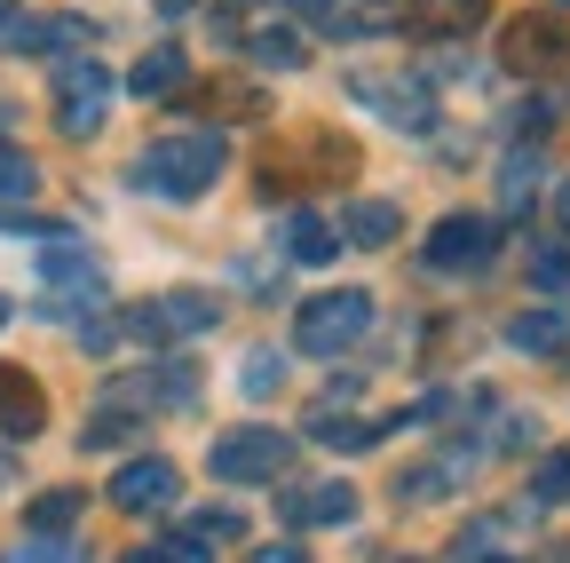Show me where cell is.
<instances>
[{
	"label": "cell",
	"mask_w": 570,
	"mask_h": 563,
	"mask_svg": "<svg viewBox=\"0 0 570 563\" xmlns=\"http://www.w3.org/2000/svg\"><path fill=\"white\" fill-rule=\"evenodd\" d=\"M214 175H223V135H198V127L159 135V144L135 159V183L151 198H175V206L198 198V191H214Z\"/></svg>",
	"instance_id": "obj_1"
},
{
	"label": "cell",
	"mask_w": 570,
	"mask_h": 563,
	"mask_svg": "<svg viewBox=\"0 0 570 563\" xmlns=\"http://www.w3.org/2000/svg\"><path fill=\"white\" fill-rule=\"evenodd\" d=\"M365 326H373V294L341 287V294H317V302H302V318H294V341L309 349V358H341L348 341H365Z\"/></svg>",
	"instance_id": "obj_2"
},
{
	"label": "cell",
	"mask_w": 570,
	"mask_h": 563,
	"mask_svg": "<svg viewBox=\"0 0 570 563\" xmlns=\"http://www.w3.org/2000/svg\"><path fill=\"white\" fill-rule=\"evenodd\" d=\"M206 460L223 484H277V468L294 460V437L285 429H230V437H214Z\"/></svg>",
	"instance_id": "obj_3"
},
{
	"label": "cell",
	"mask_w": 570,
	"mask_h": 563,
	"mask_svg": "<svg viewBox=\"0 0 570 563\" xmlns=\"http://www.w3.org/2000/svg\"><path fill=\"white\" fill-rule=\"evenodd\" d=\"M111 96H119V80L104 72L96 56L63 64V72H56V127H63V135H96V127L111 119Z\"/></svg>",
	"instance_id": "obj_4"
},
{
	"label": "cell",
	"mask_w": 570,
	"mask_h": 563,
	"mask_svg": "<svg viewBox=\"0 0 570 563\" xmlns=\"http://www.w3.org/2000/svg\"><path fill=\"white\" fill-rule=\"evenodd\" d=\"M491 254H499V231L483 215H444L420 246V262L444 270V278H475V270H491Z\"/></svg>",
	"instance_id": "obj_5"
},
{
	"label": "cell",
	"mask_w": 570,
	"mask_h": 563,
	"mask_svg": "<svg viewBox=\"0 0 570 563\" xmlns=\"http://www.w3.org/2000/svg\"><path fill=\"white\" fill-rule=\"evenodd\" d=\"M348 88H356V104H373L389 127H412V135L436 127V96H428V80H381V72H356Z\"/></svg>",
	"instance_id": "obj_6"
},
{
	"label": "cell",
	"mask_w": 570,
	"mask_h": 563,
	"mask_svg": "<svg viewBox=\"0 0 570 563\" xmlns=\"http://www.w3.org/2000/svg\"><path fill=\"white\" fill-rule=\"evenodd\" d=\"M175 492H183V476H175V460H127L119 476H111V501L119 508H175Z\"/></svg>",
	"instance_id": "obj_7"
},
{
	"label": "cell",
	"mask_w": 570,
	"mask_h": 563,
	"mask_svg": "<svg viewBox=\"0 0 570 563\" xmlns=\"http://www.w3.org/2000/svg\"><path fill=\"white\" fill-rule=\"evenodd\" d=\"M499 56H508V72H554V64L570 56V40H562V25H554V17H523V25L508 32V48H499Z\"/></svg>",
	"instance_id": "obj_8"
},
{
	"label": "cell",
	"mask_w": 570,
	"mask_h": 563,
	"mask_svg": "<svg viewBox=\"0 0 570 563\" xmlns=\"http://www.w3.org/2000/svg\"><path fill=\"white\" fill-rule=\"evenodd\" d=\"M483 9H491V0H412V9H404V32H420V40H460V32L483 25Z\"/></svg>",
	"instance_id": "obj_9"
},
{
	"label": "cell",
	"mask_w": 570,
	"mask_h": 563,
	"mask_svg": "<svg viewBox=\"0 0 570 563\" xmlns=\"http://www.w3.org/2000/svg\"><path fill=\"white\" fill-rule=\"evenodd\" d=\"M348 516H356V484H341V476L285 492V524H348Z\"/></svg>",
	"instance_id": "obj_10"
},
{
	"label": "cell",
	"mask_w": 570,
	"mask_h": 563,
	"mask_svg": "<svg viewBox=\"0 0 570 563\" xmlns=\"http://www.w3.org/2000/svg\"><path fill=\"white\" fill-rule=\"evenodd\" d=\"M40 420H48V397L24 366H0V429L9 437H40Z\"/></svg>",
	"instance_id": "obj_11"
},
{
	"label": "cell",
	"mask_w": 570,
	"mask_h": 563,
	"mask_svg": "<svg viewBox=\"0 0 570 563\" xmlns=\"http://www.w3.org/2000/svg\"><path fill=\"white\" fill-rule=\"evenodd\" d=\"M40 278H48V287H63V294H104L96 246H71V239H56V246L40 254Z\"/></svg>",
	"instance_id": "obj_12"
},
{
	"label": "cell",
	"mask_w": 570,
	"mask_h": 563,
	"mask_svg": "<svg viewBox=\"0 0 570 563\" xmlns=\"http://www.w3.org/2000/svg\"><path fill=\"white\" fill-rule=\"evenodd\" d=\"M396 223H404V215H396V198H348L333 239H356V246H389V239H396Z\"/></svg>",
	"instance_id": "obj_13"
},
{
	"label": "cell",
	"mask_w": 570,
	"mask_h": 563,
	"mask_svg": "<svg viewBox=\"0 0 570 563\" xmlns=\"http://www.w3.org/2000/svg\"><path fill=\"white\" fill-rule=\"evenodd\" d=\"M508 349H523V358H554V349H570V318L562 310H523L508 326Z\"/></svg>",
	"instance_id": "obj_14"
},
{
	"label": "cell",
	"mask_w": 570,
	"mask_h": 563,
	"mask_svg": "<svg viewBox=\"0 0 570 563\" xmlns=\"http://www.w3.org/2000/svg\"><path fill=\"white\" fill-rule=\"evenodd\" d=\"M348 397H356V389H348ZM348 397H341V405H348ZM341 405H317V412H309V437H317V445H373V437L396 429V420H348Z\"/></svg>",
	"instance_id": "obj_15"
},
{
	"label": "cell",
	"mask_w": 570,
	"mask_h": 563,
	"mask_svg": "<svg viewBox=\"0 0 570 563\" xmlns=\"http://www.w3.org/2000/svg\"><path fill=\"white\" fill-rule=\"evenodd\" d=\"M183 72H190V56H183V48H151V56H142L135 72H127V88L151 104V96H175V88H183Z\"/></svg>",
	"instance_id": "obj_16"
},
{
	"label": "cell",
	"mask_w": 570,
	"mask_h": 563,
	"mask_svg": "<svg viewBox=\"0 0 570 563\" xmlns=\"http://www.w3.org/2000/svg\"><path fill=\"white\" fill-rule=\"evenodd\" d=\"M285 254H294L302 270H317V262L341 254V239H333V223H317V215H285Z\"/></svg>",
	"instance_id": "obj_17"
},
{
	"label": "cell",
	"mask_w": 570,
	"mask_h": 563,
	"mask_svg": "<svg viewBox=\"0 0 570 563\" xmlns=\"http://www.w3.org/2000/svg\"><path fill=\"white\" fill-rule=\"evenodd\" d=\"M151 310H159L167 333H206V326H214V294H198V287H175V294H159Z\"/></svg>",
	"instance_id": "obj_18"
},
{
	"label": "cell",
	"mask_w": 570,
	"mask_h": 563,
	"mask_svg": "<svg viewBox=\"0 0 570 563\" xmlns=\"http://www.w3.org/2000/svg\"><path fill=\"white\" fill-rule=\"evenodd\" d=\"M531 191H539V152L523 144V152H508V167H499V198H508L515 215H523V206H531Z\"/></svg>",
	"instance_id": "obj_19"
},
{
	"label": "cell",
	"mask_w": 570,
	"mask_h": 563,
	"mask_svg": "<svg viewBox=\"0 0 570 563\" xmlns=\"http://www.w3.org/2000/svg\"><path fill=\"white\" fill-rule=\"evenodd\" d=\"M570 501V453H547L531 468V508H562Z\"/></svg>",
	"instance_id": "obj_20"
},
{
	"label": "cell",
	"mask_w": 570,
	"mask_h": 563,
	"mask_svg": "<svg viewBox=\"0 0 570 563\" xmlns=\"http://www.w3.org/2000/svg\"><path fill=\"white\" fill-rule=\"evenodd\" d=\"M238 389H246V397L285 389V358H277V349H246V358H238Z\"/></svg>",
	"instance_id": "obj_21"
},
{
	"label": "cell",
	"mask_w": 570,
	"mask_h": 563,
	"mask_svg": "<svg viewBox=\"0 0 570 563\" xmlns=\"http://www.w3.org/2000/svg\"><path fill=\"white\" fill-rule=\"evenodd\" d=\"M246 48H254V64H262V72H294V64L309 56V48H302V32H254Z\"/></svg>",
	"instance_id": "obj_22"
},
{
	"label": "cell",
	"mask_w": 570,
	"mask_h": 563,
	"mask_svg": "<svg viewBox=\"0 0 570 563\" xmlns=\"http://www.w3.org/2000/svg\"><path fill=\"white\" fill-rule=\"evenodd\" d=\"M71 516H80V492H40V501H32V532L40 540H63Z\"/></svg>",
	"instance_id": "obj_23"
},
{
	"label": "cell",
	"mask_w": 570,
	"mask_h": 563,
	"mask_svg": "<svg viewBox=\"0 0 570 563\" xmlns=\"http://www.w3.org/2000/svg\"><path fill=\"white\" fill-rule=\"evenodd\" d=\"M40 191V167L17 152V144H0V206H9V198H32Z\"/></svg>",
	"instance_id": "obj_24"
},
{
	"label": "cell",
	"mask_w": 570,
	"mask_h": 563,
	"mask_svg": "<svg viewBox=\"0 0 570 563\" xmlns=\"http://www.w3.org/2000/svg\"><path fill=\"white\" fill-rule=\"evenodd\" d=\"M531 287L570 294V254H562V246H531Z\"/></svg>",
	"instance_id": "obj_25"
},
{
	"label": "cell",
	"mask_w": 570,
	"mask_h": 563,
	"mask_svg": "<svg viewBox=\"0 0 570 563\" xmlns=\"http://www.w3.org/2000/svg\"><path fill=\"white\" fill-rule=\"evenodd\" d=\"M9 563H80V555H71L63 540H32V547H17Z\"/></svg>",
	"instance_id": "obj_26"
},
{
	"label": "cell",
	"mask_w": 570,
	"mask_h": 563,
	"mask_svg": "<svg viewBox=\"0 0 570 563\" xmlns=\"http://www.w3.org/2000/svg\"><path fill=\"white\" fill-rule=\"evenodd\" d=\"M246 563H309V547H302V540H269V547H254Z\"/></svg>",
	"instance_id": "obj_27"
},
{
	"label": "cell",
	"mask_w": 570,
	"mask_h": 563,
	"mask_svg": "<svg viewBox=\"0 0 570 563\" xmlns=\"http://www.w3.org/2000/svg\"><path fill=\"white\" fill-rule=\"evenodd\" d=\"M111 341H119L111 318H88V326H80V349H111Z\"/></svg>",
	"instance_id": "obj_28"
},
{
	"label": "cell",
	"mask_w": 570,
	"mask_h": 563,
	"mask_svg": "<svg viewBox=\"0 0 570 563\" xmlns=\"http://www.w3.org/2000/svg\"><path fill=\"white\" fill-rule=\"evenodd\" d=\"M0 40H17V48H24V17H9V0H0Z\"/></svg>",
	"instance_id": "obj_29"
},
{
	"label": "cell",
	"mask_w": 570,
	"mask_h": 563,
	"mask_svg": "<svg viewBox=\"0 0 570 563\" xmlns=\"http://www.w3.org/2000/svg\"><path fill=\"white\" fill-rule=\"evenodd\" d=\"M151 9H159V17H190V0H151Z\"/></svg>",
	"instance_id": "obj_30"
},
{
	"label": "cell",
	"mask_w": 570,
	"mask_h": 563,
	"mask_svg": "<svg viewBox=\"0 0 570 563\" xmlns=\"http://www.w3.org/2000/svg\"><path fill=\"white\" fill-rule=\"evenodd\" d=\"M554 215H562V231H570V183H562V191H554Z\"/></svg>",
	"instance_id": "obj_31"
},
{
	"label": "cell",
	"mask_w": 570,
	"mask_h": 563,
	"mask_svg": "<svg viewBox=\"0 0 570 563\" xmlns=\"http://www.w3.org/2000/svg\"><path fill=\"white\" fill-rule=\"evenodd\" d=\"M119 563H167V555H159V547H135V555H119Z\"/></svg>",
	"instance_id": "obj_32"
},
{
	"label": "cell",
	"mask_w": 570,
	"mask_h": 563,
	"mask_svg": "<svg viewBox=\"0 0 570 563\" xmlns=\"http://www.w3.org/2000/svg\"><path fill=\"white\" fill-rule=\"evenodd\" d=\"M0 326H9V302H0Z\"/></svg>",
	"instance_id": "obj_33"
}]
</instances>
